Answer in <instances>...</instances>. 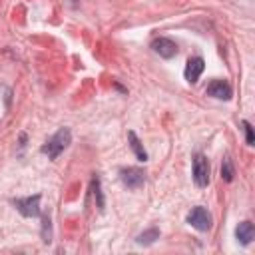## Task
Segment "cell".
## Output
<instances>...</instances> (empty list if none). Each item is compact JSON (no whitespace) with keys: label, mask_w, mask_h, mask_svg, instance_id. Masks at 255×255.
<instances>
[{"label":"cell","mask_w":255,"mask_h":255,"mask_svg":"<svg viewBox=\"0 0 255 255\" xmlns=\"http://www.w3.org/2000/svg\"><path fill=\"white\" fill-rule=\"evenodd\" d=\"M70 143H72V131H70L68 128H60V129L40 147V151L46 153L48 159H58V155H60Z\"/></svg>","instance_id":"obj_1"},{"label":"cell","mask_w":255,"mask_h":255,"mask_svg":"<svg viewBox=\"0 0 255 255\" xmlns=\"http://www.w3.org/2000/svg\"><path fill=\"white\" fill-rule=\"evenodd\" d=\"M187 223H189L191 227H195L197 231H209L211 225H213V217H211V213H209L205 207L197 205V207H193V209L187 213Z\"/></svg>","instance_id":"obj_2"},{"label":"cell","mask_w":255,"mask_h":255,"mask_svg":"<svg viewBox=\"0 0 255 255\" xmlns=\"http://www.w3.org/2000/svg\"><path fill=\"white\" fill-rule=\"evenodd\" d=\"M193 181L197 187H207L209 183V161L203 153L193 155Z\"/></svg>","instance_id":"obj_3"},{"label":"cell","mask_w":255,"mask_h":255,"mask_svg":"<svg viewBox=\"0 0 255 255\" xmlns=\"http://www.w3.org/2000/svg\"><path fill=\"white\" fill-rule=\"evenodd\" d=\"M120 179L128 189H139L145 183V173L139 167H122Z\"/></svg>","instance_id":"obj_4"},{"label":"cell","mask_w":255,"mask_h":255,"mask_svg":"<svg viewBox=\"0 0 255 255\" xmlns=\"http://www.w3.org/2000/svg\"><path fill=\"white\" fill-rule=\"evenodd\" d=\"M14 205L24 217H36V215H40V193L14 199Z\"/></svg>","instance_id":"obj_5"},{"label":"cell","mask_w":255,"mask_h":255,"mask_svg":"<svg viewBox=\"0 0 255 255\" xmlns=\"http://www.w3.org/2000/svg\"><path fill=\"white\" fill-rule=\"evenodd\" d=\"M151 48H153V52L157 56H161L165 60H169V58H173L177 54V44L173 40H169V38H155L151 42Z\"/></svg>","instance_id":"obj_6"},{"label":"cell","mask_w":255,"mask_h":255,"mask_svg":"<svg viewBox=\"0 0 255 255\" xmlns=\"http://www.w3.org/2000/svg\"><path fill=\"white\" fill-rule=\"evenodd\" d=\"M205 94L211 96V98H215V100H229L231 94H233V90H231V86H229L225 80H213V82L207 86Z\"/></svg>","instance_id":"obj_7"},{"label":"cell","mask_w":255,"mask_h":255,"mask_svg":"<svg viewBox=\"0 0 255 255\" xmlns=\"http://www.w3.org/2000/svg\"><path fill=\"white\" fill-rule=\"evenodd\" d=\"M203 68H205V62H203L201 56H193V58H189L187 64H185V80H187L189 84H195V82L199 80Z\"/></svg>","instance_id":"obj_8"},{"label":"cell","mask_w":255,"mask_h":255,"mask_svg":"<svg viewBox=\"0 0 255 255\" xmlns=\"http://www.w3.org/2000/svg\"><path fill=\"white\" fill-rule=\"evenodd\" d=\"M235 237H237V241H239L241 245H249V243L253 241V237H255V227H253V223H251V221H241V223L237 225V229H235Z\"/></svg>","instance_id":"obj_9"},{"label":"cell","mask_w":255,"mask_h":255,"mask_svg":"<svg viewBox=\"0 0 255 255\" xmlns=\"http://www.w3.org/2000/svg\"><path fill=\"white\" fill-rule=\"evenodd\" d=\"M128 141H129V147H131V151L135 153V157H137L139 161H145V159H147V151L143 149V143L139 141V137H137L133 131H128Z\"/></svg>","instance_id":"obj_10"},{"label":"cell","mask_w":255,"mask_h":255,"mask_svg":"<svg viewBox=\"0 0 255 255\" xmlns=\"http://www.w3.org/2000/svg\"><path fill=\"white\" fill-rule=\"evenodd\" d=\"M155 239H159V229L157 227H151V229H147V231H143V233H139L135 237V241L139 245H151Z\"/></svg>","instance_id":"obj_11"},{"label":"cell","mask_w":255,"mask_h":255,"mask_svg":"<svg viewBox=\"0 0 255 255\" xmlns=\"http://www.w3.org/2000/svg\"><path fill=\"white\" fill-rule=\"evenodd\" d=\"M92 193L96 195V203H98V209L104 211V195H102V187H100V177L94 175L92 177Z\"/></svg>","instance_id":"obj_12"},{"label":"cell","mask_w":255,"mask_h":255,"mask_svg":"<svg viewBox=\"0 0 255 255\" xmlns=\"http://www.w3.org/2000/svg\"><path fill=\"white\" fill-rule=\"evenodd\" d=\"M233 175H235L233 161H231V157H225L223 163H221V177H223L225 181H233Z\"/></svg>","instance_id":"obj_13"},{"label":"cell","mask_w":255,"mask_h":255,"mask_svg":"<svg viewBox=\"0 0 255 255\" xmlns=\"http://www.w3.org/2000/svg\"><path fill=\"white\" fill-rule=\"evenodd\" d=\"M42 241L44 243L52 241V225H50V217L48 215L42 217Z\"/></svg>","instance_id":"obj_14"},{"label":"cell","mask_w":255,"mask_h":255,"mask_svg":"<svg viewBox=\"0 0 255 255\" xmlns=\"http://www.w3.org/2000/svg\"><path fill=\"white\" fill-rule=\"evenodd\" d=\"M241 126H243V129H245V141H247V145H253V143H255V133H253L251 124H249L247 120H243Z\"/></svg>","instance_id":"obj_15"},{"label":"cell","mask_w":255,"mask_h":255,"mask_svg":"<svg viewBox=\"0 0 255 255\" xmlns=\"http://www.w3.org/2000/svg\"><path fill=\"white\" fill-rule=\"evenodd\" d=\"M72 4H76V0H72Z\"/></svg>","instance_id":"obj_16"}]
</instances>
